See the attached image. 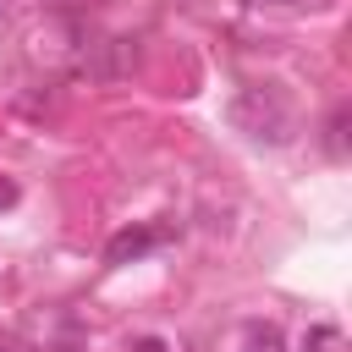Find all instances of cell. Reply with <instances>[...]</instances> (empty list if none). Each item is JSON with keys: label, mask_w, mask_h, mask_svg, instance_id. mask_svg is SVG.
Wrapping results in <instances>:
<instances>
[{"label": "cell", "mask_w": 352, "mask_h": 352, "mask_svg": "<svg viewBox=\"0 0 352 352\" xmlns=\"http://www.w3.org/2000/svg\"><path fill=\"white\" fill-rule=\"evenodd\" d=\"M231 126L236 132H248L253 143H286L292 138V126H297V116H292V104L275 94V88H242L236 99H231Z\"/></svg>", "instance_id": "6da1fadb"}, {"label": "cell", "mask_w": 352, "mask_h": 352, "mask_svg": "<svg viewBox=\"0 0 352 352\" xmlns=\"http://www.w3.org/2000/svg\"><path fill=\"white\" fill-rule=\"evenodd\" d=\"M165 242V231H154V226H126V231H116L110 236V248H104V264H126V258H143L148 248H160Z\"/></svg>", "instance_id": "7a4b0ae2"}, {"label": "cell", "mask_w": 352, "mask_h": 352, "mask_svg": "<svg viewBox=\"0 0 352 352\" xmlns=\"http://www.w3.org/2000/svg\"><path fill=\"white\" fill-rule=\"evenodd\" d=\"M324 148H330L336 160L346 154V104H336V110H330V126H324Z\"/></svg>", "instance_id": "3957f363"}, {"label": "cell", "mask_w": 352, "mask_h": 352, "mask_svg": "<svg viewBox=\"0 0 352 352\" xmlns=\"http://www.w3.org/2000/svg\"><path fill=\"white\" fill-rule=\"evenodd\" d=\"M248 352H286L275 324H248Z\"/></svg>", "instance_id": "277c9868"}, {"label": "cell", "mask_w": 352, "mask_h": 352, "mask_svg": "<svg viewBox=\"0 0 352 352\" xmlns=\"http://www.w3.org/2000/svg\"><path fill=\"white\" fill-rule=\"evenodd\" d=\"M330 341H336V330H330V324H319L314 336H302V352H319V346H330Z\"/></svg>", "instance_id": "5b68a950"}, {"label": "cell", "mask_w": 352, "mask_h": 352, "mask_svg": "<svg viewBox=\"0 0 352 352\" xmlns=\"http://www.w3.org/2000/svg\"><path fill=\"white\" fill-rule=\"evenodd\" d=\"M132 352H170V346H165V341H160V336H143V341H138V346H132Z\"/></svg>", "instance_id": "8992f818"}, {"label": "cell", "mask_w": 352, "mask_h": 352, "mask_svg": "<svg viewBox=\"0 0 352 352\" xmlns=\"http://www.w3.org/2000/svg\"><path fill=\"white\" fill-rule=\"evenodd\" d=\"M11 204H16V182H6V176H0V209H11Z\"/></svg>", "instance_id": "52a82bcc"}, {"label": "cell", "mask_w": 352, "mask_h": 352, "mask_svg": "<svg viewBox=\"0 0 352 352\" xmlns=\"http://www.w3.org/2000/svg\"><path fill=\"white\" fill-rule=\"evenodd\" d=\"M0 352H33V346H28V341H16V336H6V341H0Z\"/></svg>", "instance_id": "ba28073f"}, {"label": "cell", "mask_w": 352, "mask_h": 352, "mask_svg": "<svg viewBox=\"0 0 352 352\" xmlns=\"http://www.w3.org/2000/svg\"><path fill=\"white\" fill-rule=\"evenodd\" d=\"M242 6H297V0H242Z\"/></svg>", "instance_id": "9c48e42d"}]
</instances>
